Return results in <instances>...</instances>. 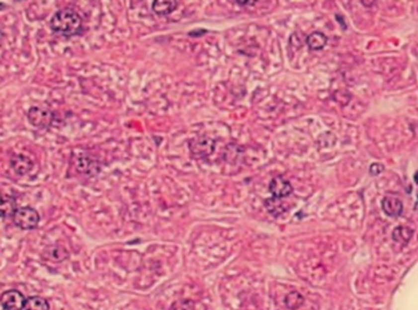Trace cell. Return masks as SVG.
I'll return each mask as SVG.
<instances>
[{"instance_id": "obj_12", "label": "cell", "mask_w": 418, "mask_h": 310, "mask_svg": "<svg viewBox=\"0 0 418 310\" xmlns=\"http://www.w3.org/2000/svg\"><path fill=\"white\" fill-rule=\"evenodd\" d=\"M16 209V201L10 196H2L1 203V215L2 219L13 217Z\"/></svg>"}, {"instance_id": "obj_1", "label": "cell", "mask_w": 418, "mask_h": 310, "mask_svg": "<svg viewBox=\"0 0 418 310\" xmlns=\"http://www.w3.org/2000/svg\"><path fill=\"white\" fill-rule=\"evenodd\" d=\"M50 27L53 32L62 36H76L82 32V19L74 10L63 8L51 18Z\"/></svg>"}, {"instance_id": "obj_3", "label": "cell", "mask_w": 418, "mask_h": 310, "mask_svg": "<svg viewBox=\"0 0 418 310\" xmlns=\"http://www.w3.org/2000/svg\"><path fill=\"white\" fill-rule=\"evenodd\" d=\"M25 299L21 292L9 290L1 296V305L4 310H24Z\"/></svg>"}, {"instance_id": "obj_17", "label": "cell", "mask_w": 418, "mask_h": 310, "mask_svg": "<svg viewBox=\"0 0 418 310\" xmlns=\"http://www.w3.org/2000/svg\"><path fill=\"white\" fill-rule=\"evenodd\" d=\"M236 2L240 5H249V3H250V4L255 3L256 1H236Z\"/></svg>"}, {"instance_id": "obj_6", "label": "cell", "mask_w": 418, "mask_h": 310, "mask_svg": "<svg viewBox=\"0 0 418 310\" xmlns=\"http://www.w3.org/2000/svg\"><path fill=\"white\" fill-rule=\"evenodd\" d=\"M383 212L391 217H398L401 216L404 207L401 201L391 197H386L382 202Z\"/></svg>"}, {"instance_id": "obj_9", "label": "cell", "mask_w": 418, "mask_h": 310, "mask_svg": "<svg viewBox=\"0 0 418 310\" xmlns=\"http://www.w3.org/2000/svg\"><path fill=\"white\" fill-rule=\"evenodd\" d=\"M176 7H177L176 1L157 0V1H154L152 3V10L155 13L160 16L169 15L172 11L176 10Z\"/></svg>"}, {"instance_id": "obj_5", "label": "cell", "mask_w": 418, "mask_h": 310, "mask_svg": "<svg viewBox=\"0 0 418 310\" xmlns=\"http://www.w3.org/2000/svg\"><path fill=\"white\" fill-rule=\"evenodd\" d=\"M269 189L274 198L279 199L289 196L293 192V188L291 183L281 176H278L272 179Z\"/></svg>"}, {"instance_id": "obj_14", "label": "cell", "mask_w": 418, "mask_h": 310, "mask_svg": "<svg viewBox=\"0 0 418 310\" xmlns=\"http://www.w3.org/2000/svg\"><path fill=\"white\" fill-rule=\"evenodd\" d=\"M265 206L268 212L274 217H279L286 211L280 199L276 198L266 199L265 201Z\"/></svg>"}, {"instance_id": "obj_16", "label": "cell", "mask_w": 418, "mask_h": 310, "mask_svg": "<svg viewBox=\"0 0 418 310\" xmlns=\"http://www.w3.org/2000/svg\"><path fill=\"white\" fill-rule=\"evenodd\" d=\"M384 165L382 164V163H378V162H374L371 165L369 172L373 176H378L379 174L382 173V171H384Z\"/></svg>"}, {"instance_id": "obj_11", "label": "cell", "mask_w": 418, "mask_h": 310, "mask_svg": "<svg viewBox=\"0 0 418 310\" xmlns=\"http://www.w3.org/2000/svg\"><path fill=\"white\" fill-rule=\"evenodd\" d=\"M414 231L406 226H398L392 232V238L395 242L406 246L411 239Z\"/></svg>"}, {"instance_id": "obj_13", "label": "cell", "mask_w": 418, "mask_h": 310, "mask_svg": "<svg viewBox=\"0 0 418 310\" xmlns=\"http://www.w3.org/2000/svg\"><path fill=\"white\" fill-rule=\"evenodd\" d=\"M49 309L50 306L47 300L34 296L26 299L24 310H49Z\"/></svg>"}, {"instance_id": "obj_18", "label": "cell", "mask_w": 418, "mask_h": 310, "mask_svg": "<svg viewBox=\"0 0 418 310\" xmlns=\"http://www.w3.org/2000/svg\"><path fill=\"white\" fill-rule=\"evenodd\" d=\"M414 180H415L416 184L418 185V171H417L416 174L414 175Z\"/></svg>"}, {"instance_id": "obj_15", "label": "cell", "mask_w": 418, "mask_h": 310, "mask_svg": "<svg viewBox=\"0 0 418 310\" xmlns=\"http://www.w3.org/2000/svg\"><path fill=\"white\" fill-rule=\"evenodd\" d=\"M284 302L287 308L291 310H297L302 306L304 302V297L299 292H293L286 297Z\"/></svg>"}, {"instance_id": "obj_8", "label": "cell", "mask_w": 418, "mask_h": 310, "mask_svg": "<svg viewBox=\"0 0 418 310\" xmlns=\"http://www.w3.org/2000/svg\"><path fill=\"white\" fill-rule=\"evenodd\" d=\"M11 166L16 173L19 175H25L31 170L33 163L29 157L21 155L13 157V159L11 160Z\"/></svg>"}, {"instance_id": "obj_10", "label": "cell", "mask_w": 418, "mask_h": 310, "mask_svg": "<svg viewBox=\"0 0 418 310\" xmlns=\"http://www.w3.org/2000/svg\"><path fill=\"white\" fill-rule=\"evenodd\" d=\"M327 42V36L320 31H315L306 39V44L311 50H321L326 46Z\"/></svg>"}, {"instance_id": "obj_4", "label": "cell", "mask_w": 418, "mask_h": 310, "mask_svg": "<svg viewBox=\"0 0 418 310\" xmlns=\"http://www.w3.org/2000/svg\"><path fill=\"white\" fill-rule=\"evenodd\" d=\"M28 119L34 127L47 128L53 122V114L45 109L34 106L28 111Z\"/></svg>"}, {"instance_id": "obj_2", "label": "cell", "mask_w": 418, "mask_h": 310, "mask_svg": "<svg viewBox=\"0 0 418 310\" xmlns=\"http://www.w3.org/2000/svg\"><path fill=\"white\" fill-rule=\"evenodd\" d=\"M13 222L16 226L21 230L25 231H30L36 228L39 224V213L34 208L30 207H23L18 208L15 212L13 217Z\"/></svg>"}, {"instance_id": "obj_7", "label": "cell", "mask_w": 418, "mask_h": 310, "mask_svg": "<svg viewBox=\"0 0 418 310\" xmlns=\"http://www.w3.org/2000/svg\"><path fill=\"white\" fill-rule=\"evenodd\" d=\"M44 259L53 261V262H62L67 260L69 257L68 251L67 249L62 246H50L44 250Z\"/></svg>"}]
</instances>
